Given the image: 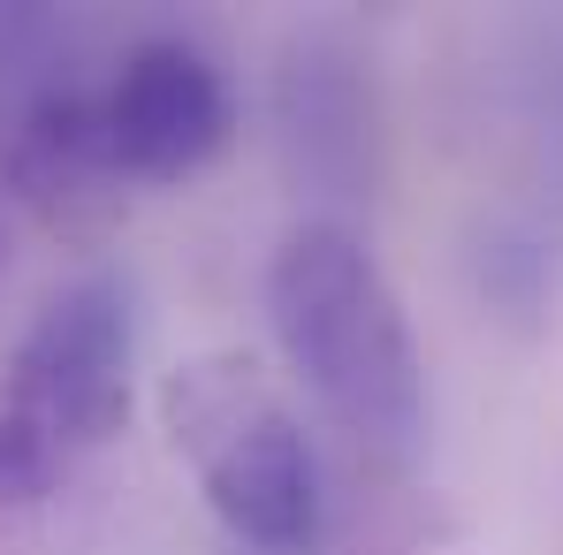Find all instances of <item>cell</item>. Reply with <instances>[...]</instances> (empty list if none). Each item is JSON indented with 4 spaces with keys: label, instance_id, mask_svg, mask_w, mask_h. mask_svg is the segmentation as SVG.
I'll use <instances>...</instances> for the list:
<instances>
[{
    "label": "cell",
    "instance_id": "obj_6",
    "mask_svg": "<svg viewBox=\"0 0 563 555\" xmlns=\"http://www.w3.org/2000/svg\"><path fill=\"white\" fill-rule=\"evenodd\" d=\"M122 160L99 92H38L8 137V190L15 206L54 229L62 244H99L122 221Z\"/></svg>",
    "mask_w": 563,
    "mask_h": 555
},
{
    "label": "cell",
    "instance_id": "obj_9",
    "mask_svg": "<svg viewBox=\"0 0 563 555\" xmlns=\"http://www.w3.org/2000/svg\"><path fill=\"white\" fill-rule=\"evenodd\" d=\"M0 252H8V236H0Z\"/></svg>",
    "mask_w": 563,
    "mask_h": 555
},
{
    "label": "cell",
    "instance_id": "obj_5",
    "mask_svg": "<svg viewBox=\"0 0 563 555\" xmlns=\"http://www.w3.org/2000/svg\"><path fill=\"white\" fill-rule=\"evenodd\" d=\"M275 137L297 190H312L328 206H366L380 190V160H388L374 69L328 31L289 38L275 77Z\"/></svg>",
    "mask_w": 563,
    "mask_h": 555
},
{
    "label": "cell",
    "instance_id": "obj_3",
    "mask_svg": "<svg viewBox=\"0 0 563 555\" xmlns=\"http://www.w3.org/2000/svg\"><path fill=\"white\" fill-rule=\"evenodd\" d=\"M137 373V312H130V281L122 275H77L54 289L0 380V419L38 434L62 464L107 449L130 426V388Z\"/></svg>",
    "mask_w": 563,
    "mask_h": 555
},
{
    "label": "cell",
    "instance_id": "obj_1",
    "mask_svg": "<svg viewBox=\"0 0 563 555\" xmlns=\"http://www.w3.org/2000/svg\"><path fill=\"white\" fill-rule=\"evenodd\" d=\"M267 320L289 373L312 388L343 442L380 464H411L427 449V358L396 281L351 221L312 213L275 244Z\"/></svg>",
    "mask_w": 563,
    "mask_h": 555
},
{
    "label": "cell",
    "instance_id": "obj_2",
    "mask_svg": "<svg viewBox=\"0 0 563 555\" xmlns=\"http://www.w3.org/2000/svg\"><path fill=\"white\" fill-rule=\"evenodd\" d=\"M161 426L206 510L252 555H312L328 533L320 449L252 351H206L161 380Z\"/></svg>",
    "mask_w": 563,
    "mask_h": 555
},
{
    "label": "cell",
    "instance_id": "obj_4",
    "mask_svg": "<svg viewBox=\"0 0 563 555\" xmlns=\"http://www.w3.org/2000/svg\"><path fill=\"white\" fill-rule=\"evenodd\" d=\"M99 99L130 184H184L213 168L236 137V92L221 62L190 38H137Z\"/></svg>",
    "mask_w": 563,
    "mask_h": 555
},
{
    "label": "cell",
    "instance_id": "obj_7",
    "mask_svg": "<svg viewBox=\"0 0 563 555\" xmlns=\"http://www.w3.org/2000/svg\"><path fill=\"white\" fill-rule=\"evenodd\" d=\"M465 275L472 297L487 304V320L541 335L563 312V229L541 213H495L479 221L465 244Z\"/></svg>",
    "mask_w": 563,
    "mask_h": 555
},
{
    "label": "cell",
    "instance_id": "obj_8",
    "mask_svg": "<svg viewBox=\"0 0 563 555\" xmlns=\"http://www.w3.org/2000/svg\"><path fill=\"white\" fill-rule=\"evenodd\" d=\"M510 114H518V145L533 184L549 190V206H563V23L533 31L510 62Z\"/></svg>",
    "mask_w": 563,
    "mask_h": 555
}]
</instances>
